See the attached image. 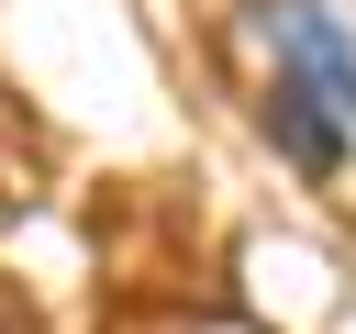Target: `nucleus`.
<instances>
[{
    "label": "nucleus",
    "mask_w": 356,
    "mask_h": 334,
    "mask_svg": "<svg viewBox=\"0 0 356 334\" xmlns=\"http://www.w3.org/2000/svg\"><path fill=\"white\" fill-rule=\"evenodd\" d=\"M256 33H267V56H278V78H300L334 122H356V45L334 33V11H312V0H267Z\"/></svg>",
    "instance_id": "nucleus-1"
},
{
    "label": "nucleus",
    "mask_w": 356,
    "mask_h": 334,
    "mask_svg": "<svg viewBox=\"0 0 356 334\" xmlns=\"http://www.w3.org/2000/svg\"><path fill=\"white\" fill-rule=\"evenodd\" d=\"M267 134H278V145H289L312 178H334V167H345V122H334V111H323L300 78H278V89H267Z\"/></svg>",
    "instance_id": "nucleus-2"
}]
</instances>
